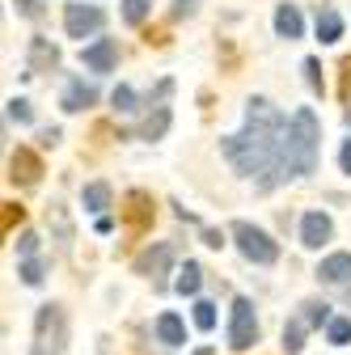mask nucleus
I'll return each mask as SVG.
<instances>
[{
	"label": "nucleus",
	"mask_w": 351,
	"mask_h": 355,
	"mask_svg": "<svg viewBox=\"0 0 351 355\" xmlns=\"http://www.w3.org/2000/svg\"><path fill=\"white\" fill-rule=\"evenodd\" d=\"M284 136H288L284 114L267 98H250L246 102L241 131H237V136H229L221 148H225L229 165L241 178H258V187L267 191L271 178H275V165H280V153H284Z\"/></svg>",
	"instance_id": "nucleus-1"
},
{
	"label": "nucleus",
	"mask_w": 351,
	"mask_h": 355,
	"mask_svg": "<svg viewBox=\"0 0 351 355\" xmlns=\"http://www.w3.org/2000/svg\"><path fill=\"white\" fill-rule=\"evenodd\" d=\"M318 144H322V127H318V114L309 106H300L292 119H288V136H284V153H280V165H275V178L271 187H284L288 178H305L318 169Z\"/></svg>",
	"instance_id": "nucleus-2"
},
{
	"label": "nucleus",
	"mask_w": 351,
	"mask_h": 355,
	"mask_svg": "<svg viewBox=\"0 0 351 355\" xmlns=\"http://www.w3.org/2000/svg\"><path fill=\"white\" fill-rule=\"evenodd\" d=\"M233 241H237V250H241V258H250V262H258V266H271L275 258H280V245L262 233V229H254L250 220H233Z\"/></svg>",
	"instance_id": "nucleus-3"
},
{
	"label": "nucleus",
	"mask_w": 351,
	"mask_h": 355,
	"mask_svg": "<svg viewBox=\"0 0 351 355\" xmlns=\"http://www.w3.org/2000/svg\"><path fill=\"white\" fill-rule=\"evenodd\" d=\"M169 94H173V80H161L157 94L148 98V114L131 127V136H136V140H161L165 131H169Z\"/></svg>",
	"instance_id": "nucleus-4"
},
{
	"label": "nucleus",
	"mask_w": 351,
	"mask_h": 355,
	"mask_svg": "<svg viewBox=\"0 0 351 355\" xmlns=\"http://www.w3.org/2000/svg\"><path fill=\"white\" fill-rule=\"evenodd\" d=\"M34 338H38V351H47L55 355L68 338V318H64V309L60 304H42L38 309V318H34Z\"/></svg>",
	"instance_id": "nucleus-5"
},
{
	"label": "nucleus",
	"mask_w": 351,
	"mask_h": 355,
	"mask_svg": "<svg viewBox=\"0 0 351 355\" xmlns=\"http://www.w3.org/2000/svg\"><path fill=\"white\" fill-rule=\"evenodd\" d=\"M258 343V318H254V300L250 296H237L233 300V318H229V347L233 351H246Z\"/></svg>",
	"instance_id": "nucleus-6"
},
{
	"label": "nucleus",
	"mask_w": 351,
	"mask_h": 355,
	"mask_svg": "<svg viewBox=\"0 0 351 355\" xmlns=\"http://www.w3.org/2000/svg\"><path fill=\"white\" fill-rule=\"evenodd\" d=\"M173 254H178V250H173V241H153L148 250L136 254V275H144V279H153L161 288V275H169Z\"/></svg>",
	"instance_id": "nucleus-7"
},
{
	"label": "nucleus",
	"mask_w": 351,
	"mask_h": 355,
	"mask_svg": "<svg viewBox=\"0 0 351 355\" xmlns=\"http://www.w3.org/2000/svg\"><path fill=\"white\" fill-rule=\"evenodd\" d=\"M119 216H123V225H127L131 233L153 229V195H148V191H127Z\"/></svg>",
	"instance_id": "nucleus-8"
},
{
	"label": "nucleus",
	"mask_w": 351,
	"mask_h": 355,
	"mask_svg": "<svg viewBox=\"0 0 351 355\" xmlns=\"http://www.w3.org/2000/svg\"><path fill=\"white\" fill-rule=\"evenodd\" d=\"M102 26H106V13H102L98 5H68V13H64L68 38H89V34H98Z\"/></svg>",
	"instance_id": "nucleus-9"
},
{
	"label": "nucleus",
	"mask_w": 351,
	"mask_h": 355,
	"mask_svg": "<svg viewBox=\"0 0 351 355\" xmlns=\"http://www.w3.org/2000/svg\"><path fill=\"white\" fill-rule=\"evenodd\" d=\"M330 233H334V225H330L326 211H305L300 216V245L305 250H322L330 241Z\"/></svg>",
	"instance_id": "nucleus-10"
},
{
	"label": "nucleus",
	"mask_w": 351,
	"mask_h": 355,
	"mask_svg": "<svg viewBox=\"0 0 351 355\" xmlns=\"http://www.w3.org/2000/svg\"><path fill=\"white\" fill-rule=\"evenodd\" d=\"M60 68V47L51 38H30V55H26V76H42Z\"/></svg>",
	"instance_id": "nucleus-11"
},
{
	"label": "nucleus",
	"mask_w": 351,
	"mask_h": 355,
	"mask_svg": "<svg viewBox=\"0 0 351 355\" xmlns=\"http://www.w3.org/2000/svg\"><path fill=\"white\" fill-rule=\"evenodd\" d=\"M318 279H322L326 288H339V292L351 296V254H330V258H322Z\"/></svg>",
	"instance_id": "nucleus-12"
},
{
	"label": "nucleus",
	"mask_w": 351,
	"mask_h": 355,
	"mask_svg": "<svg viewBox=\"0 0 351 355\" xmlns=\"http://www.w3.org/2000/svg\"><path fill=\"white\" fill-rule=\"evenodd\" d=\"M80 64H85V68H94V72H114V64H119V42H114V38H98V42H89V47L80 51Z\"/></svg>",
	"instance_id": "nucleus-13"
},
{
	"label": "nucleus",
	"mask_w": 351,
	"mask_h": 355,
	"mask_svg": "<svg viewBox=\"0 0 351 355\" xmlns=\"http://www.w3.org/2000/svg\"><path fill=\"white\" fill-rule=\"evenodd\" d=\"M9 178L17 187H38V178H42V161L30 153V148H13L9 157Z\"/></svg>",
	"instance_id": "nucleus-14"
},
{
	"label": "nucleus",
	"mask_w": 351,
	"mask_h": 355,
	"mask_svg": "<svg viewBox=\"0 0 351 355\" xmlns=\"http://www.w3.org/2000/svg\"><path fill=\"white\" fill-rule=\"evenodd\" d=\"M98 102V89L94 85H85V80H72L68 89H64V98H60V106L68 110V114H80V110H89Z\"/></svg>",
	"instance_id": "nucleus-15"
},
{
	"label": "nucleus",
	"mask_w": 351,
	"mask_h": 355,
	"mask_svg": "<svg viewBox=\"0 0 351 355\" xmlns=\"http://www.w3.org/2000/svg\"><path fill=\"white\" fill-rule=\"evenodd\" d=\"M275 34H280V38H288V42L305 34V17H300V9H296V5H280V9H275Z\"/></svg>",
	"instance_id": "nucleus-16"
},
{
	"label": "nucleus",
	"mask_w": 351,
	"mask_h": 355,
	"mask_svg": "<svg viewBox=\"0 0 351 355\" xmlns=\"http://www.w3.org/2000/svg\"><path fill=\"white\" fill-rule=\"evenodd\" d=\"M296 318H300V326H305V330H318V326H330V322H334L326 300H305V304L296 309Z\"/></svg>",
	"instance_id": "nucleus-17"
},
{
	"label": "nucleus",
	"mask_w": 351,
	"mask_h": 355,
	"mask_svg": "<svg viewBox=\"0 0 351 355\" xmlns=\"http://www.w3.org/2000/svg\"><path fill=\"white\" fill-rule=\"evenodd\" d=\"M157 338H161L165 347H182V343H187L182 318H178V313H161V318H157Z\"/></svg>",
	"instance_id": "nucleus-18"
},
{
	"label": "nucleus",
	"mask_w": 351,
	"mask_h": 355,
	"mask_svg": "<svg viewBox=\"0 0 351 355\" xmlns=\"http://www.w3.org/2000/svg\"><path fill=\"white\" fill-rule=\"evenodd\" d=\"M318 38L322 42H339L343 38V17L334 9H318Z\"/></svg>",
	"instance_id": "nucleus-19"
},
{
	"label": "nucleus",
	"mask_w": 351,
	"mask_h": 355,
	"mask_svg": "<svg viewBox=\"0 0 351 355\" xmlns=\"http://www.w3.org/2000/svg\"><path fill=\"white\" fill-rule=\"evenodd\" d=\"M80 203L89 207V211H98V216H102V211L110 207V187H106V182H89V187L80 191Z\"/></svg>",
	"instance_id": "nucleus-20"
},
{
	"label": "nucleus",
	"mask_w": 351,
	"mask_h": 355,
	"mask_svg": "<svg viewBox=\"0 0 351 355\" xmlns=\"http://www.w3.org/2000/svg\"><path fill=\"white\" fill-rule=\"evenodd\" d=\"M47 225L55 229V237H60V245L68 250V245H72V225H68V211H64L60 203H51V211H47Z\"/></svg>",
	"instance_id": "nucleus-21"
},
{
	"label": "nucleus",
	"mask_w": 351,
	"mask_h": 355,
	"mask_svg": "<svg viewBox=\"0 0 351 355\" xmlns=\"http://www.w3.org/2000/svg\"><path fill=\"white\" fill-rule=\"evenodd\" d=\"M199 284H203V271H199V262H187L182 271H178V284H173V288H178L182 296H195V292H199Z\"/></svg>",
	"instance_id": "nucleus-22"
},
{
	"label": "nucleus",
	"mask_w": 351,
	"mask_h": 355,
	"mask_svg": "<svg viewBox=\"0 0 351 355\" xmlns=\"http://www.w3.org/2000/svg\"><path fill=\"white\" fill-rule=\"evenodd\" d=\"M148 17V0H123V21L127 26H140Z\"/></svg>",
	"instance_id": "nucleus-23"
},
{
	"label": "nucleus",
	"mask_w": 351,
	"mask_h": 355,
	"mask_svg": "<svg viewBox=\"0 0 351 355\" xmlns=\"http://www.w3.org/2000/svg\"><path fill=\"white\" fill-rule=\"evenodd\" d=\"M326 338H330L334 347H343V343H351V318H334V322L326 326Z\"/></svg>",
	"instance_id": "nucleus-24"
},
{
	"label": "nucleus",
	"mask_w": 351,
	"mask_h": 355,
	"mask_svg": "<svg viewBox=\"0 0 351 355\" xmlns=\"http://www.w3.org/2000/svg\"><path fill=\"white\" fill-rule=\"evenodd\" d=\"M195 326L199 330H212L216 326V304L212 300H195Z\"/></svg>",
	"instance_id": "nucleus-25"
},
{
	"label": "nucleus",
	"mask_w": 351,
	"mask_h": 355,
	"mask_svg": "<svg viewBox=\"0 0 351 355\" xmlns=\"http://www.w3.org/2000/svg\"><path fill=\"white\" fill-rule=\"evenodd\" d=\"M17 275H22V284L38 288V284H42V275H47V271H42V262H38V258H30V262H22V271H17Z\"/></svg>",
	"instance_id": "nucleus-26"
},
{
	"label": "nucleus",
	"mask_w": 351,
	"mask_h": 355,
	"mask_svg": "<svg viewBox=\"0 0 351 355\" xmlns=\"http://www.w3.org/2000/svg\"><path fill=\"white\" fill-rule=\"evenodd\" d=\"M300 68H305V85H309L314 94H322V64H318V60L309 55V60H305Z\"/></svg>",
	"instance_id": "nucleus-27"
},
{
	"label": "nucleus",
	"mask_w": 351,
	"mask_h": 355,
	"mask_svg": "<svg viewBox=\"0 0 351 355\" xmlns=\"http://www.w3.org/2000/svg\"><path fill=\"white\" fill-rule=\"evenodd\" d=\"M110 102H114V110H119V114H127V110H136V94H131L127 85H119V89H114V94H110Z\"/></svg>",
	"instance_id": "nucleus-28"
},
{
	"label": "nucleus",
	"mask_w": 351,
	"mask_h": 355,
	"mask_svg": "<svg viewBox=\"0 0 351 355\" xmlns=\"http://www.w3.org/2000/svg\"><path fill=\"white\" fill-rule=\"evenodd\" d=\"M9 119H13V123H30V119H34V106H30L26 98H13V102H9Z\"/></svg>",
	"instance_id": "nucleus-29"
},
{
	"label": "nucleus",
	"mask_w": 351,
	"mask_h": 355,
	"mask_svg": "<svg viewBox=\"0 0 351 355\" xmlns=\"http://www.w3.org/2000/svg\"><path fill=\"white\" fill-rule=\"evenodd\" d=\"M22 216H26V207H17V203H5V220H0V225H5V233H13V229L22 225Z\"/></svg>",
	"instance_id": "nucleus-30"
},
{
	"label": "nucleus",
	"mask_w": 351,
	"mask_h": 355,
	"mask_svg": "<svg viewBox=\"0 0 351 355\" xmlns=\"http://www.w3.org/2000/svg\"><path fill=\"white\" fill-rule=\"evenodd\" d=\"M34 250H38V237H34V233H22V237H17V254L30 262V258H34Z\"/></svg>",
	"instance_id": "nucleus-31"
},
{
	"label": "nucleus",
	"mask_w": 351,
	"mask_h": 355,
	"mask_svg": "<svg viewBox=\"0 0 351 355\" xmlns=\"http://www.w3.org/2000/svg\"><path fill=\"white\" fill-rule=\"evenodd\" d=\"M13 5H17V13H22V17H30V21H38V17H42V5H38V0H13Z\"/></svg>",
	"instance_id": "nucleus-32"
},
{
	"label": "nucleus",
	"mask_w": 351,
	"mask_h": 355,
	"mask_svg": "<svg viewBox=\"0 0 351 355\" xmlns=\"http://www.w3.org/2000/svg\"><path fill=\"white\" fill-rule=\"evenodd\" d=\"M191 13H195V0H173V9H169L173 21H182V17H191Z\"/></svg>",
	"instance_id": "nucleus-33"
},
{
	"label": "nucleus",
	"mask_w": 351,
	"mask_h": 355,
	"mask_svg": "<svg viewBox=\"0 0 351 355\" xmlns=\"http://www.w3.org/2000/svg\"><path fill=\"white\" fill-rule=\"evenodd\" d=\"M38 144H42V148H55V144H60V127H42V131H38Z\"/></svg>",
	"instance_id": "nucleus-34"
},
{
	"label": "nucleus",
	"mask_w": 351,
	"mask_h": 355,
	"mask_svg": "<svg viewBox=\"0 0 351 355\" xmlns=\"http://www.w3.org/2000/svg\"><path fill=\"white\" fill-rule=\"evenodd\" d=\"M203 245L221 250V245H225V233H221V229H203Z\"/></svg>",
	"instance_id": "nucleus-35"
},
{
	"label": "nucleus",
	"mask_w": 351,
	"mask_h": 355,
	"mask_svg": "<svg viewBox=\"0 0 351 355\" xmlns=\"http://www.w3.org/2000/svg\"><path fill=\"white\" fill-rule=\"evenodd\" d=\"M343 98L351 102V55L343 60Z\"/></svg>",
	"instance_id": "nucleus-36"
},
{
	"label": "nucleus",
	"mask_w": 351,
	"mask_h": 355,
	"mask_svg": "<svg viewBox=\"0 0 351 355\" xmlns=\"http://www.w3.org/2000/svg\"><path fill=\"white\" fill-rule=\"evenodd\" d=\"M339 165H343V173H351V140L339 148Z\"/></svg>",
	"instance_id": "nucleus-37"
},
{
	"label": "nucleus",
	"mask_w": 351,
	"mask_h": 355,
	"mask_svg": "<svg viewBox=\"0 0 351 355\" xmlns=\"http://www.w3.org/2000/svg\"><path fill=\"white\" fill-rule=\"evenodd\" d=\"M195 355H212V347H199V351H195Z\"/></svg>",
	"instance_id": "nucleus-38"
},
{
	"label": "nucleus",
	"mask_w": 351,
	"mask_h": 355,
	"mask_svg": "<svg viewBox=\"0 0 351 355\" xmlns=\"http://www.w3.org/2000/svg\"><path fill=\"white\" fill-rule=\"evenodd\" d=\"M34 355H47V351H34Z\"/></svg>",
	"instance_id": "nucleus-39"
}]
</instances>
